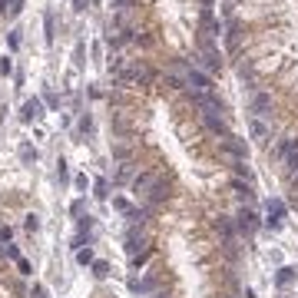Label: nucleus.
<instances>
[{
    "mask_svg": "<svg viewBox=\"0 0 298 298\" xmlns=\"http://www.w3.org/2000/svg\"><path fill=\"white\" fill-rule=\"evenodd\" d=\"M186 86L192 89V93H212V80H209V73H202V70H189Z\"/></svg>",
    "mask_w": 298,
    "mask_h": 298,
    "instance_id": "obj_1",
    "label": "nucleus"
},
{
    "mask_svg": "<svg viewBox=\"0 0 298 298\" xmlns=\"http://www.w3.org/2000/svg\"><path fill=\"white\" fill-rule=\"evenodd\" d=\"M192 103H196L202 113H222V99L212 96V93H192Z\"/></svg>",
    "mask_w": 298,
    "mask_h": 298,
    "instance_id": "obj_2",
    "label": "nucleus"
},
{
    "mask_svg": "<svg viewBox=\"0 0 298 298\" xmlns=\"http://www.w3.org/2000/svg\"><path fill=\"white\" fill-rule=\"evenodd\" d=\"M265 212H268V225H272V229H278V225H282V222H285V202H282V199H268V206H265Z\"/></svg>",
    "mask_w": 298,
    "mask_h": 298,
    "instance_id": "obj_3",
    "label": "nucleus"
},
{
    "mask_svg": "<svg viewBox=\"0 0 298 298\" xmlns=\"http://www.w3.org/2000/svg\"><path fill=\"white\" fill-rule=\"evenodd\" d=\"M166 192H169V186H166V179H159V176H156L153 179V186H149V189H146V202H149V206H159V202H163V199H166Z\"/></svg>",
    "mask_w": 298,
    "mask_h": 298,
    "instance_id": "obj_4",
    "label": "nucleus"
},
{
    "mask_svg": "<svg viewBox=\"0 0 298 298\" xmlns=\"http://www.w3.org/2000/svg\"><path fill=\"white\" fill-rule=\"evenodd\" d=\"M37 116H43V99H27V103H23V110H20V120L23 123H33L37 120Z\"/></svg>",
    "mask_w": 298,
    "mask_h": 298,
    "instance_id": "obj_5",
    "label": "nucleus"
},
{
    "mask_svg": "<svg viewBox=\"0 0 298 298\" xmlns=\"http://www.w3.org/2000/svg\"><path fill=\"white\" fill-rule=\"evenodd\" d=\"M235 225H239L245 235H252V232L258 229V222H255V212H252V209H242L239 215H235Z\"/></svg>",
    "mask_w": 298,
    "mask_h": 298,
    "instance_id": "obj_6",
    "label": "nucleus"
},
{
    "mask_svg": "<svg viewBox=\"0 0 298 298\" xmlns=\"http://www.w3.org/2000/svg\"><path fill=\"white\" fill-rule=\"evenodd\" d=\"M268 110H272V96H268V93H255L252 96V113L255 116H268Z\"/></svg>",
    "mask_w": 298,
    "mask_h": 298,
    "instance_id": "obj_7",
    "label": "nucleus"
},
{
    "mask_svg": "<svg viewBox=\"0 0 298 298\" xmlns=\"http://www.w3.org/2000/svg\"><path fill=\"white\" fill-rule=\"evenodd\" d=\"M222 146H225V149H229V153L235 156V159H245V143L239 139V136H232V132H229V136L222 139Z\"/></svg>",
    "mask_w": 298,
    "mask_h": 298,
    "instance_id": "obj_8",
    "label": "nucleus"
},
{
    "mask_svg": "<svg viewBox=\"0 0 298 298\" xmlns=\"http://www.w3.org/2000/svg\"><path fill=\"white\" fill-rule=\"evenodd\" d=\"M202 120H206V126H209L212 132H222V136H229V126H225V120H222V116H215V113H202Z\"/></svg>",
    "mask_w": 298,
    "mask_h": 298,
    "instance_id": "obj_9",
    "label": "nucleus"
},
{
    "mask_svg": "<svg viewBox=\"0 0 298 298\" xmlns=\"http://www.w3.org/2000/svg\"><path fill=\"white\" fill-rule=\"evenodd\" d=\"M282 159H285V166L292 169V172H298V139H292V143H288V153L282 156Z\"/></svg>",
    "mask_w": 298,
    "mask_h": 298,
    "instance_id": "obj_10",
    "label": "nucleus"
},
{
    "mask_svg": "<svg viewBox=\"0 0 298 298\" xmlns=\"http://www.w3.org/2000/svg\"><path fill=\"white\" fill-rule=\"evenodd\" d=\"M153 179L156 176H149V172H146V176H139V179H132V192H136V196H146V189L153 186Z\"/></svg>",
    "mask_w": 298,
    "mask_h": 298,
    "instance_id": "obj_11",
    "label": "nucleus"
},
{
    "mask_svg": "<svg viewBox=\"0 0 298 298\" xmlns=\"http://www.w3.org/2000/svg\"><path fill=\"white\" fill-rule=\"evenodd\" d=\"M292 282H295V268H278V275H275V285L278 288H285V285H292Z\"/></svg>",
    "mask_w": 298,
    "mask_h": 298,
    "instance_id": "obj_12",
    "label": "nucleus"
},
{
    "mask_svg": "<svg viewBox=\"0 0 298 298\" xmlns=\"http://www.w3.org/2000/svg\"><path fill=\"white\" fill-rule=\"evenodd\" d=\"M265 136H268L265 123L262 120H252V139H255V143H265Z\"/></svg>",
    "mask_w": 298,
    "mask_h": 298,
    "instance_id": "obj_13",
    "label": "nucleus"
},
{
    "mask_svg": "<svg viewBox=\"0 0 298 298\" xmlns=\"http://www.w3.org/2000/svg\"><path fill=\"white\" fill-rule=\"evenodd\" d=\"M43 30H46V43H53V13H43Z\"/></svg>",
    "mask_w": 298,
    "mask_h": 298,
    "instance_id": "obj_14",
    "label": "nucleus"
},
{
    "mask_svg": "<svg viewBox=\"0 0 298 298\" xmlns=\"http://www.w3.org/2000/svg\"><path fill=\"white\" fill-rule=\"evenodd\" d=\"M20 159H23V163H33V159H37V149H33L30 143H23L20 146Z\"/></svg>",
    "mask_w": 298,
    "mask_h": 298,
    "instance_id": "obj_15",
    "label": "nucleus"
},
{
    "mask_svg": "<svg viewBox=\"0 0 298 298\" xmlns=\"http://www.w3.org/2000/svg\"><path fill=\"white\" fill-rule=\"evenodd\" d=\"M229 46H232V50L239 46V23H235V20L229 23Z\"/></svg>",
    "mask_w": 298,
    "mask_h": 298,
    "instance_id": "obj_16",
    "label": "nucleus"
},
{
    "mask_svg": "<svg viewBox=\"0 0 298 298\" xmlns=\"http://www.w3.org/2000/svg\"><path fill=\"white\" fill-rule=\"evenodd\" d=\"M93 275L106 278V275H110V265H106V262H93Z\"/></svg>",
    "mask_w": 298,
    "mask_h": 298,
    "instance_id": "obj_17",
    "label": "nucleus"
},
{
    "mask_svg": "<svg viewBox=\"0 0 298 298\" xmlns=\"http://www.w3.org/2000/svg\"><path fill=\"white\" fill-rule=\"evenodd\" d=\"M215 225H219V232L225 235V239H232V222L229 219H222V215H219V222H215Z\"/></svg>",
    "mask_w": 298,
    "mask_h": 298,
    "instance_id": "obj_18",
    "label": "nucleus"
},
{
    "mask_svg": "<svg viewBox=\"0 0 298 298\" xmlns=\"http://www.w3.org/2000/svg\"><path fill=\"white\" fill-rule=\"evenodd\" d=\"M77 262L80 265H89V262H93V252H89V249H80V252H77Z\"/></svg>",
    "mask_w": 298,
    "mask_h": 298,
    "instance_id": "obj_19",
    "label": "nucleus"
},
{
    "mask_svg": "<svg viewBox=\"0 0 298 298\" xmlns=\"http://www.w3.org/2000/svg\"><path fill=\"white\" fill-rule=\"evenodd\" d=\"M126 249H129V252H136V249H139V235H136V232H129V235H126Z\"/></svg>",
    "mask_w": 298,
    "mask_h": 298,
    "instance_id": "obj_20",
    "label": "nucleus"
},
{
    "mask_svg": "<svg viewBox=\"0 0 298 298\" xmlns=\"http://www.w3.org/2000/svg\"><path fill=\"white\" fill-rule=\"evenodd\" d=\"M23 225H27L30 232H37V229H40V219H37V215H27V222H23Z\"/></svg>",
    "mask_w": 298,
    "mask_h": 298,
    "instance_id": "obj_21",
    "label": "nucleus"
},
{
    "mask_svg": "<svg viewBox=\"0 0 298 298\" xmlns=\"http://www.w3.org/2000/svg\"><path fill=\"white\" fill-rule=\"evenodd\" d=\"M96 196L106 199V179H96Z\"/></svg>",
    "mask_w": 298,
    "mask_h": 298,
    "instance_id": "obj_22",
    "label": "nucleus"
},
{
    "mask_svg": "<svg viewBox=\"0 0 298 298\" xmlns=\"http://www.w3.org/2000/svg\"><path fill=\"white\" fill-rule=\"evenodd\" d=\"M10 70H13V63H10V60H7V56H3V60H0V73H3V77H7V73H10Z\"/></svg>",
    "mask_w": 298,
    "mask_h": 298,
    "instance_id": "obj_23",
    "label": "nucleus"
},
{
    "mask_svg": "<svg viewBox=\"0 0 298 298\" xmlns=\"http://www.w3.org/2000/svg\"><path fill=\"white\" fill-rule=\"evenodd\" d=\"M7 258H13V262L20 258V252H17V245H7Z\"/></svg>",
    "mask_w": 298,
    "mask_h": 298,
    "instance_id": "obj_24",
    "label": "nucleus"
},
{
    "mask_svg": "<svg viewBox=\"0 0 298 298\" xmlns=\"http://www.w3.org/2000/svg\"><path fill=\"white\" fill-rule=\"evenodd\" d=\"M17 268H20L23 275H27V272H30V262H27V258H17Z\"/></svg>",
    "mask_w": 298,
    "mask_h": 298,
    "instance_id": "obj_25",
    "label": "nucleus"
},
{
    "mask_svg": "<svg viewBox=\"0 0 298 298\" xmlns=\"http://www.w3.org/2000/svg\"><path fill=\"white\" fill-rule=\"evenodd\" d=\"M17 46H20V33L13 30V33H10V50H17Z\"/></svg>",
    "mask_w": 298,
    "mask_h": 298,
    "instance_id": "obj_26",
    "label": "nucleus"
},
{
    "mask_svg": "<svg viewBox=\"0 0 298 298\" xmlns=\"http://www.w3.org/2000/svg\"><path fill=\"white\" fill-rule=\"evenodd\" d=\"M89 126H93V120H89V116H83V120H80V129L89 132Z\"/></svg>",
    "mask_w": 298,
    "mask_h": 298,
    "instance_id": "obj_27",
    "label": "nucleus"
},
{
    "mask_svg": "<svg viewBox=\"0 0 298 298\" xmlns=\"http://www.w3.org/2000/svg\"><path fill=\"white\" fill-rule=\"evenodd\" d=\"M30 298H46V288L43 285H37V288H33V295Z\"/></svg>",
    "mask_w": 298,
    "mask_h": 298,
    "instance_id": "obj_28",
    "label": "nucleus"
},
{
    "mask_svg": "<svg viewBox=\"0 0 298 298\" xmlns=\"http://www.w3.org/2000/svg\"><path fill=\"white\" fill-rule=\"evenodd\" d=\"M73 10H86V0H73Z\"/></svg>",
    "mask_w": 298,
    "mask_h": 298,
    "instance_id": "obj_29",
    "label": "nucleus"
},
{
    "mask_svg": "<svg viewBox=\"0 0 298 298\" xmlns=\"http://www.w3.org/2000/svg\"><path fill=\"white\" fill-rule=\"evenodd\" d=\"M295 196H298V172H295Z\"/></svg>",
    "mask_w": 298,
    "mask_h": 298,
    "instance_id": "obj_30",
    "label": "nucleus"
},
{
    "mask_svg": "<svg viewBox=\"0 0 298 298\" xmlns=\"http://www.w3.org/2000/svg\"><path fill=\"white\" fill-rule=\"evenodd\" d=\"M116 3H126V0H116Z\"/></svg>",
    "mask_w": 298,
    "mask_h": 298,
    "instance_id": "obj_31",
    "label": "nucleus"
}]
</instances>
